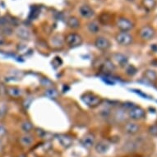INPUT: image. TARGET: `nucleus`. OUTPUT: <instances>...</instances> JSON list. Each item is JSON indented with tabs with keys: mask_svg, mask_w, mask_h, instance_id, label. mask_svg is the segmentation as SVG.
<instances>
[{
	"mask_svg": "<svg viewBox=\"0 0 157 157\" xmlns=\"http://www.w3.org/2000/svg\"><path fill=\"white\" fill-rule=\"evenodd\" d=\"M95 136L91 133H88L81 139V145L86 149H90L95 146Z\"/></svg>",
	"mask_w": 157,
	"mask_h": 157,
	"instance_id": "obj_8",
	"label": "nucleus"
},
{
	"mask_svg": "<svg viewBox=\"0 0 157 157\" xmlns=\"http://www.w3.org/2000/svg\"><path fill=\"white\" fill-rule=\"evenodd\" d=\"M8 112V104L4 101H0V119H3Z\"/></svg>",
	"mask_w": 157,
	"mask_h": 157,
	"instance_id": "obj_25",
	"label": "nucleus"
},
{
	"mask_svg": "<svg viewBox=\"0 0 157 157\" xmlns=\"http://www.w3.org/2000/svg\"><path fill=\"white\" fill-rule=\"evenodd\" d=\"M79 13L82 17L89 19V18H91L92 17H94L95 11L93 10V8L89 5L84 4V5H82L79 8Z\"/></svg>",
	"mask_w": 157,
	"mask_h": 157,
	"instance_id": "obj_11",
	"label": "nucleus"
},
{
	"mask_svg": "<svg viewBox=\"0 0 157 157\" xmlns=\"http://www.w3.org/2000/svg\"><path fill=\"white\" fill-rule=\"evenodd\" d=\"M65 41L69 47L76 48L82 44V38L77 33H69L65 37Z\"/></svg>",
	"mask_w": 157,
	"mask_h": 157,
	"instance_id": "obj_2",
	"label": "nucleus"
},
{
	"mask_svg": "<svg viewBox=\"0 0 157 157\" xmlns=\"http://www.w3.org/2000/svg\"><path fill=\"white\" fill-rule=\"evenodd\" d=\"M67 25L70 28L77 29L80 27L81 23L78 18L74 17V16H72V17H69L67 18Z\"/></svg>",
	"mask_w": 157,
	"mask_h": 157,
	"instance_id": "obj_17",
	"label": "nucleus"
},
{
	"mask_svg": "<svg viewBox=\"0 0 157 157\" xmlns=\"http://www.w3.org/2000/svg\"><path fill=\"white\" fill-rule=\"evenodd\" d=\"M81 99H82L83 103L86 104L88 107H90V108L98 107L102 103V99L99 95L93 94L91 92L84 93L81 96Z\"/></svg>",
	"mask_w": 157,
	"mask_h": 157,
	"instance_id": "obj_1",
	"label": "nucleus"
},
{
	"mask_svg": "<svg viewBox=\"0 0 157 157\" xmlns=\"http://www.w3.org/2000/svg\"><path fill=\"white\" fill-rule=\"evenodd\" d=\"M2 151H3V145L0 142V152H2Z\"/></svg>",
	"mask_w": 157,
	"mask_h": 157,
	"instance_id": "obj_29",
	"label": "nucleus"
},
{
	"mask_svg": "<svg viewBox=\"0 0 157 157\" xmlns=\"http://www.w3.org/2000/svg\"><path fill=\"white\" fill-rule=\"evenodd\" d=\"M16 35L18 38L23 40H28L31 38V31L26 26H18L16 30Z\"/></svg>",
	"mask_w": 157,
	"mask_h": 157,
	"instance_id": "obj_9",
	"label": "nucleus"
},
{
	"mask_svg": "<svg viewBox=\"0 0 157 157\" xmlns=\"http://www.w3.org/2000/svg\"><path fill=\"white\" fill-rule=\"evenodd\" d=\"M124 132L129 135H134L136 134L140 131V126L136 123L134 122H129L124 125Z\"/></svg>",
	"mask_w": 157,
	"mask_h": 157,
	"instance_id": "obj_12",
	"label": "nucleus"
},
{
	"mask_svg": "<svg viewBox=\"0 0 157 157\" xmlns=\"http://www.w3.org/2000/svg\"><path fill=\"white\" fill-rule=\"evenodd\" d=\"M128 116L129 118L132 120H141L144 119L146 116L145 110L139 106H134L128 110Z\"/></svg>",
	"mask_w": 157,
	"mask_h": 157,
	"instance_id": "obj_4",
	"label": "nucleus"
},
{
	"mask_svg": "<svg viewBox=\"0 0 157 157\" xmlns=\"http://www.w3.org/2000/svg\"><path fill=\"white\" fill-rule=\"evenodd\" d=\"M125 68H126V73L129 76H133L134 74L136 73V68L134 67L133 65L128 64L125 67Z\"/></svg>",
	"mask_w": 157,
	"mask_h": 157,
	"instance_id": "obj_26",
	"label": "nucleus"
},
{
	"mask_svg": "<svg viewBox=\"0 0 157 157\" xmlns=\"http://www.w3.org/2000/svg\"><path fill=\"white\" fill-rule=\"evenodd\" d=\"M115 39L117 43L122 46H128L133 41L132 36L128 32H124V31H121L117 34Z\"/></svg>",
	"mask_w": 157,
	"mask_h": 157,
	"instance_id": "obj_3",
	"label": "nucleus"
},
{
	"mask_svg": "<svg viewBox=\"0 0 157 157\" xmlns=\"http://www.w3.org/2000/svg\"><path fill=\"white\" fill-rule=\"evenodd\" d=\"M19 142H20V144H21L22 147H29L33 144L34 139L33 137H32V136H31L29 133H25L20 137Z\"/></svg>",
	"mask_w": 157,
	"mask_h": 157,
	"instance_id": "obj_16",
	"label": "nucleus"
},
{
	"mask_svg": "<svg viewBox=\"0 0 157 157\" xmlns=\"http://www.w3.org/2000/svg\"><path fill=\"white\" fill-rule=\"evenodd\" d=\"M109 148H110V145L105 141H101L95 145V151L99 154H105L108 152Z\"/></svg>",
	"mask_w": 157,
	"mask_h": 157,
	"instance_id": "obj_14",
	"label": "nucleus"
},
{
	"mask_svg": "<svg viewBox=\"0 0 157 157\" xmlns=\"http://www.w3.org/2000/svg\"><path fill=\"white\" fill-rule=\"evenodd\" d=\"M17 157H27V156H26V155H19V156Z\"/></svg>",
	"mask_w": 157,
	"mask_h": 157,
	"instance_id": "obj_30",
	"label": "nucleus"
},
{
	"mask_svg": "<svg viewBox=\"0 0 157 157\" xmlns=\"http://www.w3.org/2000/svg\"><path fill=\"white\" fill-rule=\"evenodd\" d=\"M21 128L25 133H29V132H31L33 130L34 127L33 124H32V123H31V121H29V120H25V121H23L21 123Z\"/></svg>",
	"mask_w": 157,
	"mask_h": 157,
	"instance_id": "obj_20",
	"label": "nucleus"
},
{
	"mask_svg": "<svg viewBox=\"0 0 157 157\" xmlns=\"http://www.w3.org/2000/svg\"><path fill=\"white\" fill-rule=\"evenodd\" d=\"M95 46L100 50L105 51V50H108L111 46L110 41L108 39L104 37V36H99L95 39Z\"/></svg>",
	"mask_w": 157,
	"mask_h": 157,
	"instance_id": "obj_6",
	"label": "nucleus"
},
{
	"mask_svg": "<svg viewBox=\"0 0 157 157\" xmlns=\"http://www.w3.org/2000/svg\"><path fill=\"white\" fill-rule=\"evenodd\" d=\"M113 59L115 60L116 63L122 67H125L128 64V57L125 56L124 54H120V53H117L113 55Z\"/></svg>",
	"mask_w": 157,
	"mask_h": 157,
	"instance_id": "obj_15",
	"label": "nucleus"
},
{
	"mask_svg": "<svg viewBox=\"0 0 157 157\" xmlns=\"http://www.w3.org/2000/svg\"><path fill=\"white\" fill-rule=\"evenodd\" d=\"M57 140L60 144V146L64 148H68L72 145L73 140L70 136L66 135V134H60L57 136Z\"/></svg>",
	"mask_w": 157,
	"mask_h": 157,
	"instance_id": "obj_10",
	"label": "nucleus"
},
{
	"mask_svg": "<svg viewBox=\"0 0 157 157\" xmlns=\"http://www.w3.org/2000/svg\"><path fill=\"white\" fill-rule=\"evenodd\" d=\"M116 26L121 31H124V32H128L130 30L133 28V23L129 19L125 17H119L117 20L116 22Z\"/></svg>",
	"mask_w": 157,
	"mask_h": 157,
	"instance_id": "obj_5",
	"label": "nucleus"
},
{
	"mask_svg": "<svg viewBox=\"0 0 157 157\" xmlns=\"http://www.w3.org/2000/svg\"><path fill=\"white\" fill-rule=\"evenodd\" d=\"M40 82L41 86L46 88V89L54 87V82H53L50 79L47 78V77H43V78H41V79L40 80Z\"/></svg>",
	"mask_w": 157,
	"mask_h": 157,
	"instance_id": "obj_24",
	"label": "nucleus"
},
{
	"mask_svg": "<svg viewBox=\"0 0 157 157\" xmlns=\"http://www.w3.org/2000/svg\"><path fill=\"white\" fill-rule=\"evenodd\" d=\"M144 77H146V79L151 82H154L157 80L156 72L153 71V70H147L144 72Z\"/></svg>",
	"mask_w": 157,
	"mask_h": 157,
	"instance_id": "obj_22",
	"label": "nucleus"
},
{
	"mask_svg": "<svg viewBox=\"0 0 157 157\" xmlns=\"http://www.w3.org/2000/svg\"><path fill=\"white\" fill-rule=\"evenodd\" d=\"M87 28L90 32L93 34H96L100 31V26L96 21H90L87 24Z\"/></svg>",
	"mask_w": 157,
	"mask_h": 157,
	"instance_id": "obj_23",
	"label": "nucleus"
},
{
	"mask_svg": "<svg viewBox=\"0 0 157 157\" xmlns=\"http://www.w3.org/2000/svg\"><path fill=\"white\" fill-rule=\"evenodd\" d=\"M59 95V91H58L56 88L54 87L48 88L44 91V95L49 98V99H51V100H56V99H58Z\"/></svg>",
	"mask_w": 157,
	"mask_h": 157,
	"instance_id": "obj_18",
	"label": "nucleus"
},
{
	"mask_svg": "<svg viewBox=\"0 0 157 157\" xmlns=\"http://www.w3.org/2000/svg\"><path fill=\"white\" fill-rule=\"evenodd\" d=\"M126 1H128V2H134L135 0H126Z\"/></svg>",
	"mask_w": 157,
	"mask_h": 157,
	"instance_id": "obj_31",
	"label": "nucleus"
},
{
	"mask_svg": "<svg viewBox=\"0 0 157 157\" xmlns=\"http://www.w3.org/2000/svg\"><path fill=\"white\" fill-rule=\"evenodd\" d=\"M149 133L152 136H157V125H152L150 127Z\"/></svg>",
	"mask_w": 157,
	"mask_h": 157,
	"instance_id": "obj_27",
	"label": "nucleus"
},
{
	"mask_svg": "<svg viewBox=\"0 0 157 157\" xmlns=\"http://www.w3.org/2000/svg\"><path fill=\"white\" fill-rule=\"evenodd\" d=\"M102 67H103L104 71L106 72H111L115 69V66L112 63V61L109 59H106L104 62V63L102 64Z\"/></svg>",
	"mask_w": 157,
	"mask_h": 157,
	"instance_id": "obj_21",
	"label": "nucleus"
},
{
	"mask_svg": "<svg viewBox=\"0 0 157 157\" xmlns=\"http://www.w3.org/2000/svg\"><path fill=\"white\" fill-rule=\"evenodd\" d=\"M6 133H7V129L3 124H0V139L3 138V136L6 135Z\"/></svg>",
	"mask_w": 157,
	"mask_h": 157,
	"instance_id": "obj_28",
	"label": "nucleus"
},
{
	"mask_svg": "<svg viewBox=\"0 0 157 157\" xmlns=\"http://www.w3.org/2000/svg\"><path fill=\"white\" fill-rule=\"evenodd\" d=\"M142 5L147 11H152L156 6L155 0H142Z\"/></svg>",
	"mask_w": 157,
	"mask_h": 157,
	"instance_id": "obj_19",
	"label": "nucleus"
},
{
	"mask_svg": "<svg viewBox=\"0 0 157 157\" xmlns=\"http://www.w3.org/2000/svg\"><path fill=\"white\" fill-rule=\"evenodd\" d=\"M155 30L149 26H145L141 28L139 31L140 37L143 40H150L155 36Z\"/></svg>",
	"mask_w": 157,
	"mask_h": 157,
	"instance_id": "obj_7",
	"label": "nucleus"
},
{
	"mask_svg": "<svg viewBox=\"0 0 157 157\" xmlns=\"http://www.w3.org/2000/svg\"><path fill=\"white\" fill-rule=\"evenodd\" d=\"M6 93L8 94V96L12 98H19L22 95V90L21 88L17 87V86H7L6 88Z\"/></svg>",
	"mask_w": 157,
	"mask_h": 157,
	"instance_id": "obj_13",
	"label": "nucleus"
}]
</instances>
